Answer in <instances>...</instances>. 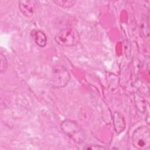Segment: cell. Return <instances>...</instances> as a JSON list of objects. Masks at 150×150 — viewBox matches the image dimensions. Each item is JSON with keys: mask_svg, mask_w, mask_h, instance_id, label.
I'll return each instance as SVG.
<instances>
[{"mask_svg": "<svg viewBox=\"0 0 150 150\" xmlns=\"http://www.w3.org/2000/svg\"><path fill=\"white\" fill-rule=\"evenodd\" d=\"M84 148H85V149H104V147H103V146H97V145H95V147H92V146H88V147H84Z\"/></svg>", "mask_w": 150, "mask_h": 150, "instance_id": "8fae6325", "label": "cell"}, {"mask_svg": "<svg viewBox=\"0 0 150 150\" xmlns=\"http://www.w3.org/2000/svg\"><path fill=\"white\" fill-rule=\"evenodd\" d=\"M38 1L35 0H22L19 2V8L22 13L26 17H31L36 12Z\"/></svg>", "mask_w": 150, "mask_h": 150, "instance_id": "5b68a950", "label": "cell"}, {"mask_svg": "<svg viewBox=\"0 0 150 150\" xmlns=\"http://www.w3.org/2000/svg\"><path fill=\"white\" fill-rule=\"evenodd\" d=\"M30 36L35 43L39 47H43L46 45L47 37L45 33L40 30L33 29L30 32Z\"/></svg>", "mask_w": 150, "mask_h": 150, "instance_id": "8992f818", "label": "cell"}, {"mask_svg": "<svg viewBox=\"0 0 150 150\" xmlns=\"http://www.w3.org/2000/svg\"><path fill=\"white\" fill-rule=\"evenodd\" d=\"M54 40L60 46H73L80 42V35L76 29L67 28L59 32L55 36Z\"/></svg>", "mask_w": 150, "mask_h": 150, "instance_id": "7a4b0ae2", "label": "cell"}, {"mask_svg": "<svg viewBox=\"0 0 150 150\" xmlns=\"http://www.w3.org/2000/svg\"><path fill=\"white\" fill-rule=\"evenodd\" d=\"M112 120L115 132L117 134L122 132L125 128V122L123 115L120 112L115 111L113 114Z\"/></svg>", "mask_w": 150, "mask_h": 150, "instance_id": "52a82bcc", "label": "cell"}, {"mask_svg": "<svg viewBox=\"0 0 150 150\" xmlns=\"http://www.w3.org/2000/svg\"><path fill=\"white\" fill-rule=\"evenodd\" d=\"M0 71L1 73H4L8 67V61L6 57L2 53L0 54Z\"/></svg>", "mask_w": 150, "mask_h": 150, "instance_id": "30bf717a", "label": "cell"}, {"mask_svg": "<svg viewBox=\"0 0 150 150\" xmlns=\"http://www.w3.org/2000/svg\"><path fill=\"white\" fill-rule=\"evenodd\" d=\"M63 132L77 144H81L86 138L84 130L74 121L70 120H64L60 125Z\"/></svg>", "mask_w": 150, "mask_h": 150, "instance_id": "6da1fadb", "label": "cell"}, {"mask_svg": "<svg viewBox=\"0 0 150 150\" xmlns=\"http://www.w3.org/2000/svg\"><path fill=\"white\" fill-rule=\"evenodd\" d=\"M141 30L142 33V36L144 38L146 39L149 37V21L146 23V20L142 21L141 26Z\"/></svg>", "mask_w": 150, "mask_h": 150, "instance_id": "9c48e42d", "label": "cell"}, {"mask_svg": "<svg viewBox=\"0 0 150 150\" xmlns=\"http://www.w3.org/2000/svg\"><path fill=\"white\" fill-rule=\"evenodd\" d=\"M52 75V86L56 88L64 87L70 79L69 71L65 67L62 66L54 67Z\"/></svg>", "mask_w": 150, "mask_h": 150, "instance_id": "277c9868", "label": "cell"}, {"mask_svg": "<svg viewBox=\"0 0 150 150\" xmlns=\"http://www.w3.org/2000/svg\"><path fill=\"white\" fill-rule=\"evenodd\" d=\"M53 2L57 5L64 8H71L76 3L75 1H70V0H59V1H54Z\"/></svg>", "mask_w": 150, "mask_h": 150, "instance_id": "ba28073f", "label": "cell"}, {"mask_svg": "<svg viewBox=\"0 0 150 150\" xmlns=\"http://www.w3.org/2000/svg\"><path fill=\"white\" fill-rule=\"evenodd\" d=\"M133 146L138 149H146L150 146V132L148 127L141 126L133 133L132 138Z\"/></svg>", "mask_w": 150, "mask_h": 150, "instance_id": "3957f363", "label": "cell"}]
</instances>
